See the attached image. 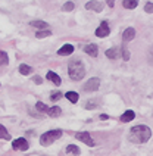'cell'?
<instances>
[{
  "label": "cell",
  "instance_id": "9a60e30c",
  "mask_svg": "<svg viewBox=\"0 0 153 156\" xmlns=\"http://www.w3.org/2000/svg\"><path fill=\"white\" fill-rule=\"evenodd\" d=\"M65 97L68 99L69 102H72V103H76L78 99H80V96L76 94L75 91H68V93H65Z\"/></svg>",
  "mask_w": 153,
  "mask_h": 156
},
{
  "label": "cell",
  "instance_id": "ffe728a7",
  "mask_svg": "<svg viewBox=\"0 0 153 156\" xmlns=\"http://www.w3.org/2000/svg\"><path fill=\"white\" fill-rule=\"evenodd\" d=\"M50 34H52L50 30H44V31L40 30V31H37V33H35V37H37V38H44V37H49Z\"/></svg>",
  "mask_w": 153,
  "mask_h": 156
},
{
  "label": "cell",
  "instance_id": "d4e9b609",
  "mask_svg": "<svg viewBox=\"0 0 153 156\" xmlns=\"http://www.w3.org/2000/svg\"><path fill=\"white\" fill-rule=\"evenodd\" d=\"M31 25L37 27V28H47V22H44V21H33Z\"/></svg>",
  "mask_w": 153,
  "mask_h": 156
},
{
  "label": "cell",
  "instance_id": "f546056e",
  "mask_svg": "<svg viewBox=\"0 0 153 156\" xmlns=\"http://www.w3.org/2000/svg\"><path fill=\"white\" fill-rule=\"evenodd\" d=\"M34 83H35V84H41L43 80H41L40 77H38V75H35V77H34Z\"/></svg>",
  "mask_w": 153,
  "mask_h": 156
},
{
  "label": "cell",
  "instance_id": "3957f363",
  "mask_svg": "<svg viewBox=\"0 0 153 156\" xmlns=\"http://www.w3.org/2000/svg\"><path fill=\"white\" fill-rule=\"evenodd\" d=\"M60 137H62V131L60 130H50L41 136L40 143H41L43 146H50L52 143H55V141L59 140Z\"/></svg>",
  "mask_w": 153,
  "mask_h": 156
},
{
  "label": "cell",
  "instance_id": "4316f807",
  "mask_svg": "<svg viewBox=\"0 0 153 156\" xmlns=\"http://www.w3.org/2000/svg\"><path fill=\"white\" fill-rule=\"evenodd\" d=\"M122 59H124V61H128V59H130V52H128L127 47H122Z\"/></svg>",
  "mask_w": 153,
  "mask_h": 156
},
{
  "label": "cell",
  "instance_id": "484cf974",
  "mask_svg": "<svg viewBox=\"0 0 153 156\" xmlns=\"http://www.w3.org/2000/svg\"><path fill=\"white\" fill-rule=\"evenodd\" d=\"M35 108H37V109H38V111H40V112H46L47 113V111H49V108H47V106H46V105L44 103H41V102H38V103L35 105Z\"/></svg>",
  "mask_w": 153,
  "mask_h": 156
},
{
  "label": "cell",
  "instance_id": "5b68a950",
  "mask_svg": "<svg viewBox=\"0 0 153 156\" xmlns=\"http://www.w3.org/2000/svg\"><path fill=\"white\" fill-rule=\"evenodd\" d=\"M109 33H111V28H109L108 21H103V22H100V27L96 30V35H97V37H100V38H103V37H108V35H109Z\"/></svg>",
  "mask_w": 153,
  "mask_h": 156
},
{
  "label": "cell",
  "instance_id": "6da1fadb",
  "mask_svg": "<svg viewBox=\"0 0 153 156\" xmlns=\"http://www.w3.org/2000/svg\"><path fill=\"white\" fill-rule=\"evenodd\" d=\"M150 136H152V131H150L149 127H146V125H136V127H133L131 131H130V140H131L133 143H138V144L149 141Z\"/></svg>",
  "mask_w": 153,
  "mask_h": 156
},
{
  "label": "cell",
  "instance_id": "52a82bcc",
  "mask_svg": "<svg viewBox=\"0 0 153 156\" xmlns=\"http://www.w3.org/2000/svg\"><path fill=\"white\" fill-rule=\"evenodd\" d=\"M76 139L81 140L83 143L88 144V146H94V141H93L91 136H90L88 133H76Z\"/></svg>",
  "mask_w": 153,
  "mask_h": 156
},
{
  "label": "cell",
  "instance_id": "83f0119b",
  "mask_svg": "<svg viewBox=\"0 0 153 156\" xmlns=\"http://www.w3.org/2000/svg\"><path fill=\"white\" fill-rule=\"evenodd\" d=\"M144 10L147 12V13H153V3H150V2H147L144 6Z\"/></svg>",
  "mask_w": 153,
  "mask_h": 156
},
{
  "label": "cell",
  "instance_id": "cb8c5ba5",
  "mask_svg": "<svg viewBox=\"0 0 153 156\" xmlns=\"http://www.w3.org/2000/svg\"><path fill=\"white\" fill-rule=\"evenodd\" d=\"M63 97V93H60V91H53V94L50 96V100L52 102H58L59 99Z\"/></svg>",
  "mask_w": 153,
  "mask_h": 156
},
{
  "label": "cell",
  "instance_id": "5bb4252c",
  "mask_svg": "<svg viewBox=\"0 0 153 156\" xmlns=\"http://www.w3.org/2000/svg\"><path fill=\"white\" fill-rule=\"evenodd\" d=\"M134 116H136V113L133 112V111H127V112L122 113V116H121V121L122 122H130L134 119Z\"/></svg>",
  "mask_w": 153,
  "mask_h": 156
},
{
  "label": "cell",
  "instance_id": "8fae6325",
  "mask_svg": "<svg viewBox=\"0 0 153 156\" xmlns=\"http://www.w3.org/2000/svg\"><path fill=\"white\" fill-rule=\"evenodd\" d=\"M134 37H136V30H134V28H127V30L124 31V34H122L124 41H131Z\"/></svg>",
  "mask_w": 153,
  "mask_h": 156
},
{
  "label": "cell",
  "instance_id": "44dd1931",
  "mask_svg": "<svg viewBox=\"0 0 153 156\" xmlns=\"http://www.w3.org/2000/svg\"><path fill=\"white\" fill-rule=\"evenodd\" d=\"M74 8H75L74 2H66V3L62 6V10H63V12H71V10H74Z\"/></svg>",
  "mask_w": 153,
  "mask_h": 156
},
{
  "label": "cell",
  "instance_id": "7402d4cb",
  "mask_svg": "<svg viewBox=\"0 0 153 156\" xmlns=\"http://www.w3.org/2000/svg\"><path fill=\"white\" fill-rule=\"evenodd\" d=\"M8 55H6V52H2L0 50V66H3V65H8Z\"/></svg>",
  "mask_w": 153,
  "mask_h": 156
},
{
  "label": "cell",
  "instance_id": "603a6c76",
  "mask_svg": "<svg viewBox=\"0 0 153 156\" xmlns=\"http://www.w3.org/2000/svg\"><path fill=\"white\" fill-rule=\"evenodd\" d=\"M106 56L109 59H115V58H118V50L116 49H109V50H106Z\"/></svg>",
  "mask_w": 153,
  "mask_h": 156
},
{
  "label": "cell",
  "instance_id": "7a4b0ae2",
  "mask_svg": "<svg viewBox=\"0 0 153 156\" xmlns=\"http://www.w3.org/2000/svg\"><path fill=\"white\" fill-rule=\"evenodd\" d=\"M68 74L71 80H74V81L83 80V77L85 75V68L83 65V62L80 59H72L68 65Z\"/></svg>",
  "mask_w": 153,
  "mask_h": 156
},
{
  "label": "cell",
  "instance_id": "f1b7e54d",
  "mask_svg": "<svg viewBox=\"0 0 153 156\" xmlns=\"http://www.w3.org/2000/svg\"><path fill=\"white\" fill-rule=\"evenodd\" d=\"M96 108V100H90L85 103V109H94Z\"/></svg>",
  "mask_w": 153,
  "mask_h": 156
},
{
  "label": "cell",
  "instance_id": "277c9868",
  "mask_svg": "<svg viewBox=\"0 0 153 156\" xmlns=\"http://www.w3.org/2000/svg\"><path fill=\"white\" fill-rule=\"evenodd\" d=\"M99 87H100V80L99 78H90L83 88H84V91H96Z\"/></svg>",
  "mask_w": 153,
  "mask_h": 156
},
{
  "label": "cell",
  "instance_id": "8992f818",
  "mask_svg": "<svg viewBox=\"0 0 153 156\" xmlns=\"http://www.w3.org/2000/svg\"><path fill=\"white\" fill-rule=\"evenodd\" d=\"M12 147L15 149V150H22V152H25V150H28V147H30V144H28V141H27L25 139H16L12 141Z\"/></svg>",
  "mask_w": 153,
  "mask_h": 156
},
{
  "label": "cell",
  "instance_id": "4fadbf2b",
  "mask_svg": "<svg viewBox=\"0 0 153 156\" xmlns=\"http://www.w3.org/2000/svg\"><path fill=\"white\" fill-rule=\"evenodd\" d=\"M47 113L50 115L52 118H58V116H60V115H62V109H60L59 106H53V108H49Z\"/></svg>",
  "mask_w": 153,
  "mask_h": 156
},
{
  "label": "cell",
  "instance_id": "e0dca14e",
  "mask_svg": "<svg viewBox=\"0 0 153 156\" xmlns=\"http://www.w3.org/2000/svg\"><path fill=\"white\" fill-rule=\"evenodd\" d=\"M124 8L127 9H136L137 5H138V0H124Z\"/></svg>",
  "mask_w": 153,
  "mask_h": 156
},
{
  "label": "cell",
  "instance_id": "ba28073f",
  "mask_svg": "<svg viewBox=\"0 0 153 156\" xmlns=\"http://www.w3.org/2000/svg\"><path fill=\"white\" fill-rule=\"evenodd\" d=\"M85 9H88V10H94V12H102V10H103V5L100 3V2L91 0V2L85 3Z\"/></svg>",
  "mask_w": 153,
  "mask_h": 156
},
{
  "label": "cell",
  "instance_id": "1f68e13d",
  "mask_svg": "<svg viewBox=\"0 0 153 156\" xmlns=\"http://www.w3.org/2000/svg\"><path fill=\"white\" fill-rule=\"evenodd\" d=\"M108 118H109V116H108L106 113H102V115H100V119H103V121H106Z\"/></svg>",
  "mask_w": 153,
  "mask_h": 156
},
{
  "label": "cell",
  "instance_id": "4dcf8cb0",
  "mask_svg": "<svg viewBox=\"0 0 153 156\" xmlns=\"http://www.w3.org/2000/svg\"><path fill=\"white\" fill-rule=\"evenodd\" d=\"M106 3H108L109 8H113V6H115V0H106Z\"/></svg>",
  "mask_w": 153,
  "mask_h": 156
},
{
  "label": "cell",
  "instance_id": "7c38bea8",
  "mask_svg": "<svg viewBox=\"0 0 153 156\" xmlns=\"http://www.w3.org/2000/svg\"><path fill=\"white\" fill-rule=\"evenodd\" d=\"M47 80L49 81H52L55 86H60V83H62V80H60V77L58 75V74H55L53 71H50V72H47Z\"/></svg>",
  "mask_w": 153,
  "mask_h": 156
},
{
  "label": "cell",
  "instance_id": "d6986e66",
  "mask_svg": "<svg viewBox=\"0 0 153 156\" xmlns=\"http://www.w3.org/2000/svg\"><path fill=\"white\" fill-rule=\"evenodd\" d=\"M66 152L72 153V155H80V147L75 146V144H69L68 147H66Z\"/></svg>",
  "mask_w": 153,
  "mask_h": 156
},
{
  "label": "cell",
  "instance_id": "30bf717a",
  "mask_svg": "<svg viewBox=\"0 0 153 156\" xmlns=\"http://www.w3.org/2000/svg\"><path fill=\"white\" fill-rule=\"evenodd\" d=\"M72 52H74V46L72 44H65V46H62L59 50H58V55H60V56H68Z\"/></svg>",
  "mask_w": 153,
  "mask_h": 156
},
{
  "label": "cell",
  "instance_id": "2e32d148",
  "mask_svg": "<svg viewBox=\"0 0 153 156\" xmlns=\"http://www.w3.org/2000/svg\"><path fill=\"white\" fill-rule=\"evenodd\" d=\"M19 72H21L22 75H30V74L33 72V68L25 65V63H22V65H19Z\"/></svg>",
  "mask_w": 153,
  "mask_h": 156
},
{
  "label": "cell",
  "instance_id": "ac0fdd59",
  "mask_svg": "<svg viewBox=\"0 0 153 156\" xmlns=\"http://www.w3.org/2000/svg\"><path fill=\"white\" fill-rule=\"evenodd\" d=\"M0 139H3V140H10V134L8 133V130L0 124Z\"/></svg>",
  "mask_w": 153,
  "mask_h": 156
},
{
  "label": "cell",
  "instance_id": "9c48e42d",
  "mask_svg": "<svg viewBox=\"0 0 153 156\" xmlns=\"http://www.w3.org/2000/svg\"><path fill=\"white\" fill-rule=\"evenodd\" d=\"M84 52L88 53L91 58H96V56H97V53H99V47H97V44L91 43V44H88V46H85Z\"/></svg>",
  "mask_w": 153,
  "mask_h": 156
}]
</instances>
